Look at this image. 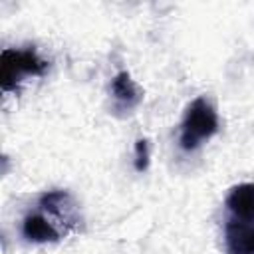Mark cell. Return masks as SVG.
Returning <instances> with one entry per match:
<instances>
[{"label": "cell", "mask_w": 254, "mask_h": 254, "mask_svg": "<svg viewBox=\"0 0 254 254\" xmlns=\"http://www.w3.org/2000/svg\"><path fill=\"white\" fill-rule=\"evenodd\" d=\"M226 206L238 220L254 222V183L232 187L226 196Z\"/></svg>", "instance_id": "5"}, {"label": "cell", "mask_w": 254, "mask_h": 254, "mask_svg": "<svg viewBox=\"0 0 254 254\" xmlns=\"http://www.w3.org/2000/svg\"><path fill=\"white\" fill-rule=\"evenodd\" d=\"M224 244L228 254H254V224L228 220L224 226Z\"/></svg>", "instance_id": "4"}, {"label": "cell", "mask_w": 254, "mask_h": 254, "mask_svg": "<svg viewBox=\"0 0 254 254\" xmlns=\"http://www.w3.org/2000/svg\"><path fill=\"white\" fill-rule=\"evenodd\" d=\"M40 206H42L44 212H50L52 216H56L67 228H79V224H81V216H79L77 204L73 202V198L65 190L44 192L40 196Z\"/></svg>", "instance_id": "3"}, {"label": "cell", "mask_w": 254, "mask_h": 254, "mask_svg": "<svg viewBox=\"0 0 254 254\" xmlns=\"http://www.w3.org/2000/svg\"><path fill=\"white\" fill-rule=\"evenodd\" d=\"M111 93H113V99L117 101V105L121 109H133L141 101V97H143L141 89L137 87V83L131 79V75L127 71H119L113 77Z\"/></svg>", "instance_id": "7"}, {"label": "cell", "mask_w": 254, "mask_h": 254, "mask_svg": "<svg viewBox=\"0 0 254 254\" xmlns=\"http://www.w3.org/2000/svg\"><path fill=\"white\" fill-rule=\"evenodd\" d=\"M149 167V141L147 139H137L135 143V171L143 173Z\"/></svg>", "instance_id": "8"}, {"label": "cell", "mask_w": 254, "mask_h": 254, "mask_svg": "<svg viewBox=\"0 0 254 254\" xmlns=\"http://www.w3.org/2000/svg\"><path fill=\"white\" fill-rule=\"evenodd\" d=\"M22 234L28 242H56L60 240V232L56 226L42 214H28L22 222Z\"/></svg>", "instance_id": "6"}, {"label": "cell", "mask_w": 254, "mask_h": 254, "mask_svg": "<svg viewBox=\"0 0 254 254\" xmlns=\"http://www.w3.org/2000/svg\"><path fill=\"white\" fill-rule=\"evenodd\" d=\"M216 131H218V115L214 107L204 97H196L194 101H190L183 117L179 143L185 151H192L204 139H210Z\"/></svg>", "instance_id": "1"}, {"label": "cell", "mask_w": 254, "mask_h": 254, "mask_svg": "<svg viewBox=\"0 0 254 254\" xmlns=\"http://www.w3.org/2000/svg\"><path fill=\"white\" fill-rule=\"evenodd\" d=\"M48 62L42 60L34 50H4L0 54V85L4 91L16 89L26 75H44Z\"/></svg>", "instance_id": "2"}]
</instances>
